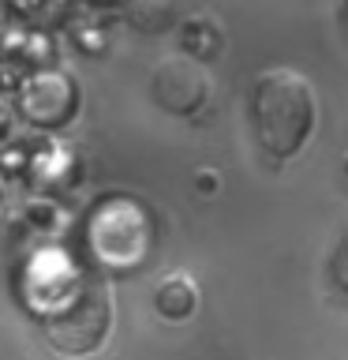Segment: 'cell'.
Returning <instances> with one entry per match:
<instances>
[{"label": "cell", "instance_id": "1", "mask_svg": "<svg viewBox=\"0 0 348 360\" xmlns=\"http://www.w3.org/2000/svg\"><path fill=\"white\" fill-rule=\"evenodd\" d=\"M247 117L269 162H292L319 128L314 83L292 68H266L251 83Z\"/></svg>", "mask_w": 348, "mask_h": 360}, {"label": "cell", "instance_id": "2", "mask_svg": "<svg viewBox=\"0 0 348 360\" xmlns=\"http://www.w3.org/2000/svg\"><path fill=\"white\" fill-rule=\"evenodd\" d=\"M45 338L67 356H83L105 342L112 323L109 289L98 278H75L64 300H53L41 311Z\"/></svg>", "mask_w": 348, "mask_h": 360}, {"label": "cell", "instance_id": "3", "mask_svg": "<svg viewBox=\"0 0 348 360\" xmlns=\"http://www.w3.org/2000/svg\"><path fill=\"white\" fill-rule=\"evenodd\" d=\"M150 98L173 117H195L210 98V75L184 53L165 56L150 75Z\"/></svg>", "mask_w": 348, "mask_h": 360}, {"label": "cell", "instance_id": "4", "mask_svg": "<svg viewBox=\"0 0 348 360\" xmlns=\"http://www.w3.org/2000/svg\"><path fill=\"white\" fill-rule=\"evenodd\" d=\"M154 308H157V315H165V319L184 323L199 308V285L187 274L165 278L161 285H157V292H154Z\"/></svg>", "mask_w": 348, "mask_h": 360}, {"label": "cell", "instance_id": "5", "mask_svg": "<svg viewBox=\"0 0 348 360\" xmlns=\"http://www.w3.org/2000/svg\"><path fill=\"white\" fill-rule=\"evenodd\" d=\"M184 15V0H128V22L142 34H165Z\"/></svg>", "mask_w": 348, "mask_h": 360}, {"label": "cell", "instance_id": "6", "mask_svg": "<svg viewBox=\"0 0 348 360\" xmlns=\"http://www.w3.org/2000/svg\"><path fill=\"white\" fill-rule=\"evenodd\" d=\"M184 56L191 60H210L213 53H221V22H213L210 15H195L184 22Z\"/></svg>", "mask_w": 348, "mask_h": 360}, {"label": "cell", "instance_id": "7", "mask_svg": "<svg viewBox=\"0 0 348 360\" xmlns=\"http://www.w3.org/2000/svg\"><path fill=\"white\" fill-rule=\"evenodd\" d=\"M330 278L348 297V218H344L341 233H337V240H333V252H330Z\"/></svg>", "mask_w": 348, "mask_h": 360}, {"label": "cell", "instance_id": "8", "mask_svg": "<svg viewBox=\"0 0 348 360\" xmlns=\"http://www.w3.org/2000/svg\"><path fill=\"white\" fill-rule=\"evenodd\" d=\"M344 22H348V0H344Z\"/></svg>", "mask_w": 348, "mask_h": 360}, {"label": "cell", "instance_id": "9", "mask_svg": "<svg viewBox=\"0 0 348 360\" xmlns=\"http://www.w3.org/2000/svg\"><path fill=\"white\" fill-rule=\"evenodd\" d=\"M344 173H348V162H344Z\"/></svg>", "mask_w": 348, "mask_h": 360}]
</instances>
